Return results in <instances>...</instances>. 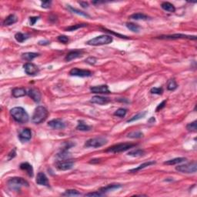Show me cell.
<instances>
[{
  "mask_svg": "<svg viewBox=\"0 0 197 197\" xmlns=\"http://www.w3.org/2000/svg\"><path fill=\"white\" fill-rule=\"evenodd\" d=\"M10 114L13 119L19 123L23 124L29 121V115L27 112L22 107H14L10 110Z\"/></svg>",
  "mask_w": 197,
  "mask_h": 197,
  "instance_id": "cell-1",
  "label": "cell"
},
{
  "mask_svg": "<svg viewBox=\"0 0 197 197\" xmlns=\"http://www.w3.org/2000/svg\"><path fill=\"white\" fill-rule=\"evenodd\" d=\"M48 116V110L46 107L39 106L35 109L32 116V121L36 124H40L46 120Z\"/></svg>",
  "mask_w": 197,
  "mask_h": 197,
  "instance_id": "cell-2",
  "label": "cell"
},
{
  "mask_svg": "<svg viewBox=\"0 0 197 197\" xmlns=\"http://www.w3.org/2000/svg\"><path fill=\"white\" fill-rule=\"evenodd\" d=\"M7 185L10 190L19 191L21 187L22 186H26V187L29 186V183L26 179H24L23 178H21V177H13V178H10L8 180Z\"/></svg>",
  "mask_w": 197,
  "mask_h": 197,
  "instance_id": "cell-3",
  "label": "cell"
},
{
  "mask_svg": "<svg viewBox=\"0 0 197 197\" xmlns=\"http://www.w3.org/2000/svg\"><path fill=\"white\" fill-rule=\"evenodd\" d=\"M113 42V37L109 35H102L99 36H96L95 38L91 39L90 40L86 42L89 46H102V45H107Z\"/></svg>",
  "mask_w": 197,
  "mask_h": 197,
  "instance_id": "cell-4",
  "label": "cell"
},
{
  "mask_svg": "<svg viewBox=\"0 0 197 197\" xmlns=\"http://www.w3.org/2000/svg\"><path fill=\"white\" fill-rule=\"evenodd\" d=\"M136 146V144L133 143H128V142H124V143H119V144L114 145L111 147L108 148L106 150V153H122L125 152L126 150H129L132 149L133 147Z\"/></svg>",
  "mask_w": 197,
  "mask_h": 197,
  "instance_id": "cell-5",
  "label": "cell"
},
{
  "mask_svg": "<svg viewBox=\"0 0 197 197\" xmlns=\"http://www.w3.org/2000/svg\"><path fill=\"white\" fill-rule=\"evenodd\" d=\"M197 170V164L196 162H192L190 163H186L184 165H179L176 167V170L183 173H195Z\"/></svg>",
  "mask_w": 197,
  "mask_h": 197,
  "instance_id": "cell-6",
  "label": "cell"
},
{
  "mask_svg": "<svg viewBox=\"0 0 197 197\" xmlns=\"http://www.w3.org/2000/svg\"><path fill=\"white\" fill-rule=\"evenodd\" d=\"M107 143V139L104 137H96L87 140L85 143V146L87 148H98L104 146Z\"/></svg>",
  "mask_w": 197,
  "mask_h": 197,
  "instance_id": "cell-7",
  "label": "cell"
},
{
  "mask_svg": "<svg viewBox=\"0 0 197 197\" xmlns=\"http://www.w3.org/2000/svg\"><path fill=\"white\" fill-rule=\"evenodd\" d=\"M74 166V162L71 159H62L56 163V166L59 170L60 171H66L70 170Z\"/></svg>",
  "mask_w": 197,
  "mask_h": 197,
  "instance_id": "cell-8",
  "label": "cell"
},
{
  "mask_svg": "<svg viewBox=\"0 0 197 197\" xmlns=\"http://www.w3.org/2000/svg\"><path fill=\"white\" fill-rule=\"evenodd\" d=\"M92 72L90 70H80L78 68H73L70 71V75L73 76H79V77H90L92 76Z\"/></svg>",
  "mask_w": 197,
  "mask_h": 197,
  "instance_id": "cell-9",
  "label": "cell"
},
{
  "mask_svg": "<svg viewBox=\"0 0 197 197\" xmlns=\"http://www.w3.org/2000/svg\"><path fill=\"white\" fill-rule=\"evenodd\" d=\"M158 39H196V36H188L184 35V34H173V35L168 36H161L158 37Z\"/></svg>",
  "mask_w": 197,
  "mask_h": 197,
  "instance_id": "cell-10",
  "label": "cell"
},
{
  "mask_svg": "<svg viewBox=\"0 0 197 197\" xmlns=\"http://www.w3.org/2000/svg\"><path fill=\"white\" fill-rule=\"evenodd\" d=\"M24 70L26 72V74L29 76H35L39 72L38 66L35 64L32 63V62H27L23 66Z\"/></svg>",
  "mask_w": 197,
  "mask_h": 197,
  "instance_id": "cell-11",
  "label": "cell"
},
{
  "mask_svg": "<svg viewBox=\"0 0 197 197\" xmlns=\"http://www.w3.org/2000/svg\"><path fill=\"white\" fill-rule=\"evenodd\" d=\"M32 138V132L31 130L26 128L21 130L20 133H19V139L22 142H26L29 141Z\"/></svg>",
  "mask_w": 197,
  "mask_h": 197,
  "instance_id": "cell-12",
  "label": "cell"
},
{
  "mask_svg": "<svg viewBox=\"0 0 197 197\" xmlns=\"http://www.w3.org/2000/svg\"><path fill=\"white\" fill-rule=\"evenodd\" d=\"M48 126L55 130H63L66 127V123L60 119H54L49 121Z\"/></svg>",
  "mask_w": 197,
  "mask_h": 197,
  "instance_id": "cell-13",
  "label": "cell"
},
{
  "mask_svg": "<svg viewBox=\"0 0 197 197\" xmlns=\"http://www.w3.org/2000/svg\"><path fill=\"white\" fill-rule=\"evenodd\" d=\"M90 91L96 94H108L110 93V90L106 85H101V86H93L90 88Z\"/></svg>",
  "mask_w": 197,
  "mask_h": 197,
  "instance_id": "cell-14",
  "label": "cell"
},
{
  "mask_svg": "<svg viewBox=\"0 0 197 197\" xmlns=\"http://www.w3.org/2000/svg\"><path fill=\"white\" fill-rule=\"evenodd\" d=\"M28 95L30 98L33 99V101H35L36 102H39L41 101V98H42V96H41V93L39 92V90L35 89V88H32L30 90L28 91Z\"/></svg>",
  "mask_w": 197,
  "mask_h": 197,
  "instance_id": "cell-15",
  "label": "cell"
},
{
  "mask_svg": "<svg viewBox=\"0 0 197 197\" xmlns=\"http://www.w3.org/2000/svg\"><path fill=\"white\" fill-rule=\"evenodd\" d=\"M82 54H83V51H82V50H73V51L70 52V53L66 55V58H65V60H66V62H70V61L73 60V59H76L81 57Z\"/></svg>",
  "mask_w": 197,
  "mask_h": 197,
  "instance_id": "cell-16",
  "label": "cell"
},
{
  "mask_svg": "<svg viewBox=\"0 0 197 197\" xmlns=\"http://www.w3.org/2000/svg\"><path fill=\"white\" fill-rule=\"evenodd\" d=\"M90 102L95 103V104L106 105L110 102V98L108 97L100 96H95L91 98Z\"/></svg>",
  "mask_w": 197,
  "mask_h": 197,
  "instance_id": "cell-17",
  "label": "cell"
},
{
  "mask_svg": "<svg viewBox=\"0 0 197 197\" xmlns=\"http://www.w3.org/2000/svg\"><path fill=\"white\" fill-rule=\"evenodd\" d=\"M36 183L38 185H40V186H49V180H48L47 176H46V174L40 172L37 174L36 177Z\"/></svg>",
  "mask_w": 197,
  "mask_h": 197,
  "instance_id": "cell-18",
  "label": "cell"
},
{
  "mask_svg": "<svg viewBox=\"0 0 197 197\" xmlns=\"http://www.w3.org/2000/svg\"><path fill=\"white\" fill-rule=\"evenodd\" d=\"M27 93L28 92H26V89L23 87L14 88L12 90V94H13V96L15 98H19V97L25 96Z\"/></svg>",
  "mask_w": 197,
  "mask_h": 197,
  "instance_id": "cell-19",
  "label": "cell"
},
{
  "mask_svg": "<svg viewBox=\"0 0 197 197\" xmlns=\"http://www.w3.org/2000/svg\"><path fill=\"white\" fill-rule=\"evenodd\" d=\"M20 169L23 171H26V173L29 175V176L33 177V168L32 165H30L29 162H22L20 164Z\"/></svg>",
  "mask_w": 197,
  "mask_h": 197,
  "instance_id": "cell-20",
  "label": "cell"
},
{
  "mask_svg": "<svg viewBox=\"0 0 197 197\" xmlns=\"http://www.w3.org/2000/svg\"><path fill=\"white\" fill-rule=\"evenodd\" d=\"M17 21H18V19H17V17L14 14L9 15V16H7L5 19V20L3 22V25L6 26H11L13 24L16 23Z\"/></svg>",
  "mask_w": 197,
  "mask_h": 197,
  "instance_id": "cell-21",
  "label": "cell"
},
{
  "mask_svg": "<svg viewBox=\"0 0 197 197\" xmlns=\"http://www.w3.org/2000/svg\"><path fill=\"white\" fill-rule=\"evenodd\" d=\"M154 164H156V162H153V161H149V162L142 163V164H141L140 166H139L138 167H136V168L132 169V170H129V173H136V172L139 171V170H142V169L146 168L147 166H152V165H154Z\"/></svg>",
  "mask_w": 197,
  "mask_h": 197,
  "instance_id": "cell-22",
  "label": "cell"
},
{
  "mask_svg": "<svg viewBox=\"0 0 197 197\" xmlns=\"http://www.w3.org/2000/svg\"><path fill=\"white\" fill-rule=\"evenodd\" d=\"M121 185L120 184H110L108 185V186H105V187H102L99 190V191H101L102 193H105L106 192H110V191H113V190H118V189L121 188Z\"/></svg>",
  "mask_w": 197,
  "mask_h": 197,
  "instance_id": "cell-23",
  "label": "cell"
},
{
  "mask_svg": "<svg viewBox=\"0 0 197 197\" xmlns=\"http://www.w3.org/2000/svg\"><path fill=\"white\" fill-rule=\"evenodd\" d=\"M161 7H162V9H163V10H165V11L166 12H170V13H174V12L176 11L175 6L172 3L168 2H162V3L161 4Z\"/></svg>",
  "mask_w": 197,
  "mask_h": 197,
  "instance_id": "cell-24",
  "label": "cell"
},
{
  "mask_svg": "<svg viewBox=\"0 0 197 197\" xmlns=\"http://www.w3.org/2000/svg\"><path fill=\"white\" fill-rule=\"evenodd\" d=\"M186 160V158H184V157H179V158H175V159L166 161V162H164V164L169 165V166H173V165L179 164V163H181V162H185Z\"/></svg>",
  "mask_w": 197,
  "mask_h": 197,
  "instance_id": "cell-25",
  "label": "cell"
},
{
  "mask_svg": "<svg viewBox=\"0 0 197 197\" xmlns=\"http://www.w3.org/2000/svg\"><path fill=\"white\" fill-rule=\"evenodd\" d=\"M39 56V53H26L22 55V59L26 61H32Z\"/></svg>",
  "mask_w": 197,
  "mask_h": 197,
  "instance_id": "cell-26",
  "label": "cell"
},
{
  "mask_svg": "<svg viewBox=\"0 0 197 197\" xmlns=\"http://www.w3.org/2000/svg\"><path fill=\"white\" fill-rule=\"evenodd\" d=\"M29 36L28 34H24L22 33H17L16 35H15V39L16 40L19 42H23L29 39Z\"/></svg>",
  "mask_w": 197,
  "mask_h": 197,
  "instance_id": "cell-27",
  "label": "cell"
},
{
  "mask_svg": "<svg viewBox=\"0 0 197 197\" xmlns=\"http://www.w3.org/2000/svg\"><path fill=\"white\" fill-rule=\"evenodd\" d=\"M130 18L135 20H146L148 19V16L143 13H134L130 16Z\"/></svg>",
  "mask_w": 197,
  "mask_h": 197,
  "instance_id": "cell-28",
  "label": "cell"
},
{
  "mask_svg": "<svg viewBox=\"0 0 197 197\" xmlns=\"http://www.w3.org/2000/svg\"><path fill=\"white\" fill-rule=\"evenodd\" d=\"M145 154V151L143 150H139V149H137V150H132V151H130L128 153V155L130 156L133 157H139L142 156Z\"/></svg>",
  "mask_w": 197,
  "mask_h": 197,
  "instance_id": "cell-29",
  "label": "cell"
},
{
  "mask_svg": "<svg viewBox=\"0 0 197 197\" xmlns=\"http://www.w3.org/2000/svg\"><path fill=\"white\" fill-rule=\"evenodd\" d=\"M177 87H178V85H177L176 82L174 79H172L168 81V83H167V90L169 91H174L175 90H176Z\"/></svg>",
  "mask_w": 197,
  "mask_h": 197,
  "instance_id": "cell-30",
  "label": "cell"
},
{
  "mask_svg": "<svg viewBox=\"0 0 197 197\" xmlns=\"http://www.w3.org/2000/svg\"><path fill=\"white\" fill-rule=\"evenodd\" d=\"M91 127L90 126H88L82 121H79V122L78 126H76V130H80V131H90Z\"/></svg>",
  "mask_w": 197,
  "mask_h": 197,
  "instance_id": "cell-31",
  "label": "cell"
},
{
  "mask_svg": "<svg viewBox=\"0 0 197 197\" xmlns=\"http://www.w3.org/2000/svg\"><path fill=\"white\" fill-rule=\"evenodd\" d=\"M68 9H70V10L72 12V13H76V14L79 15V16H82L87 17V18H90V16H89V15L87 14V13H84V12H82V11H80V10H79V9H76V8L72 7L71 6H68Z\"/></svg>",
  "mask_w": 197,
  "mask_h": 197,
  "instance_id": "cell-32",
  "label": "cell"
},
{
  "mask_svg": "<svg viewBox=\"0 0 197 197\" xmlns=\"http://www.w3.org/2000/svg\"><path fill=\"white\" fill-rule=\"evenodd\" d=\"M143 136V133L140 131H133L131 132L127 135V137L132 138V139H139Z\"/></svg>",
  "mask_w": 197,
  "mask_h": 197,
  "instance_id": "cell-33",
  "label": "cell"
},
{
  "mask_svg": "<svg viewBox=\"0 0 197 197\" xmlns=\"http://www.w3.org/2000/svg\"><path fill=\"white\" fill-rule=\"evenodd\" d=\"M126 27L130 29V31L133 32V33H139V29H140L138 25L133 23V22H128V23H126Z\"/></svg>",
  "mask_w": 197,
  "mask_h": 197,
  "instance_id": "cell-34",
  "label": "cell"
},
{
  "mask_svg": "<svg viewBox=\"0 0 197 197\" xmlns=\"http://www.w3.org/2000/svg\"><path fill=\"white\" fill-rule=\"evenodd\" d=\"M146 112H144V113H138V114H136V116H133L132 117L131 119H130L129 120H127V122H134V121H136V120H139V119H142V118H143V117L146 116Z\"/></svg>",
  "mask_w": 197,
  "mask_h": 197,
  "instance_id": "cell-35",
  "label": "cell"
},
{
  "mask_svg": "<svg viewBox=\"0 0 197 197\" xmlns=\"http://www.w3.org/2000/svg\"><path fill=\"white\" fill-rule=\"evenodd\" d=\"M126 113H127V110L126 109H123V108H119V110H117L114 113V116L118 117H120L122 118L126 115Z\"/></svg>",
  "mask_w": 197,
  "mask_h": 197,
  "instance_id": "cell-36",
  "label": "cell"
},
{
  "mask_svg": "<svg viewBox=\"0 0 197 197\" xmlns=\"http://www.w3.org/2000/svg\"><path fill=\"white\" fill-rule=\"evenodd\" d=\"M87 26V24H76V25H74V26H70V27L66 28V30L69 32H72V31H76V29H80V28L82 27H86Z\"/></svg>",
  "mask_w": 197,
  "mask_h": 197,
  "instance_id": "cell-37",
  "label": "cell"
},
{
  "mask_svg": "<svg viewBox=\"0 0 197 197\" xmlns=\"http://www.w3.org/2000/svg\"><path fill=\"white\" fill-rule=\"evenodd\" d=\"M63 195L70 196H80L81 193L76 190H68L64 193Z\"/></svg>",
  "mask_w": 197,
  "mask_h": 197,
  "instance_id": "cell-38",
  "label": "cell"
},
{
  "mask_svg": "<svg viewBox=\"0 0 197 197\" xmlns=\"http://www.w3.org/2000/svg\"><path fill=\"white\" fill-rule=\"evenodd\" d=\"M186 129L190 132H196V121L189 123L186 126Z\"/></svg>",
  "mask_w": 197,
  "mask_h": 197,
  "instance_id": "cell-39",
  "label": "cell"
},
{
  "mask_svg": "<svg viewBox=\"0 0 197 197\" xmlns=\"http://www.w3.org/2000/svg\"><path fill=\"white\" fill-rule=\"evenodd\" d=\"M162 92H163V90H162V88L160 87H154L150 90V93L152 94H156V95H161Z\"/></svg>",
  "mask_w": 197,
  "mask_h": 197,
  "instance_id": "cell-40",
  "label": "cell"
},
{
  "mask_svg": "<svg viewBox=\"0 0 197 197\" xmlns=\"http://www.w3.org/2000/svg\"><path fill=\"white\" fill-rule=\"evenodd\" d=\"M86 196H105V193H102L101 191H96V192H93V193H86Z\"/></svg>",
  "mask_w": 197,
  "mask_h": 197,
  "instance_id": "cell-41",
  "label": "cell"
},
{
  "mask_svg": "<svg viewBox=\"0 0 197 197\" xmlns=\"http://www.w3.org/2000/svg\"><path fill=\"white\" fill-rule=\"evenodd\" d=\"M58 41L62 42V43L66 44L69 42V38L66 36H58Z\"/></svg>",
  "mask_w": 197,
  "mask_h": 197,
  "instance_id": "cell-42",
  "label": "cell"
},
{
  "mask_svg": "<svg viewBox=\"0 0 197 197\" xmlns=\"http://www.w3.org/2000/svg\"><path fill=\"white\" fill-rule=\"evenodd\" d=\"M52 5V2L51 1H43L42 2V7L44 8V9H49L50 6Z\"/></svg>",
  "mask_w": 197,
  "mask_h": 197,
  "instance_id": "cell-43",
  "label": "cell"
},
{
  "mask_svg": "<svg viewBox=\"0 0 197 197\" xmlns=\"http://www.w3.org/2000/svg\"><path fill=\"white\" fill-rule=\"evenodd\" d=\"M39 16H33V17H30L29 18V22H30V25L31 26H34L36 24V22L39 20Z\"/></svg>",
  "mask_w": 197,
  "mask_h": 197,
  "instance_id": "cell-44",
  "label": "cell"
},
{
  "mask_svg": "<svg viewBox=\"0 0 197 197\" xmlns=\"http://www.w3.org/2000/svg\"><path fill=\"white\" fill-rule=\"evenodd\" d=\"M86 62L90 64V65H94L96 62V59L94 57H89L87 59H86Z\"/></svg>",
  "mask_w": 197,
  "mask_h": 197,
  "instance_id": "cell-45",
  "label": "cell"
},
{
  "mask_svg": "<svg viewBox=\"0 0 197 197\" xmlns=\"http://www.w3.org/2000/svg\"><path fill=\"white\" fill-rule=\"evenodd\" d=\"M166 100L162 101V102H161V103H159V104L158 105V106H157L156 109V111L159 112V110H162V108H164L165 106H166Z\"/></svg>",
  "mask_w": 197,
  "mask_h": 197,
  "instance_id": "cell-46",
  "label": "cell"
},
{
  "mask_svg": "<svg viewBox=\"0 0 197 197\" xmlns=\"http://www.w3.org/2000/svg\"><path fill=\"white\" fill-rule=\"evenodd\" d=\"M104 29V31H106V32H108V33H112V34H113V35H115V36H119V37H120V38H125V39H127V38H126V36H125L120 35V34H118V33H113V31H110V30H107V29Z\"/></svg>",
  "mask_w": 197,
  "mask_h": 197,
  "instance_id": "cell-47",
  "label": "cell"
},
{
  "mask_svg": "<svg viewBox=\"0 0 197 197\" xmlns=\"http://www.w3.org/2000/svg\"><path fill=\"white\" fill-rule=\"evenodd\" d=\"M16 150H13V151H12L11 153L9 154V155H8V157H9V160H10V159H12L13 158H14V157L16 156Z\"/></svg>",
  "mask_w": 197,
  "mask_h": 197,
  "instance_id": "cell-48",
  "label": "cell"
},
{
  "mask_svg": "<svg viewBox=\"0 0 197 197\" xmlns=\"http://www.w3.org/2000/svg\"><path fill=\"white\" fill-rule=\"evenodd\" d=\"M79 3L80 4L81 6H82L83 8H87L88 6H89V4H88V2H79Z\"/></svg>",
  "mask_w": 197,
  "mask_h": 197,
  "instance_id": "cell-49",
  "label": "cell"
},
{
  "mask_svg": "<svg viewBox=\"0 0 197 197\" xmlns=\"http://www.w3.org/2000/svg\"><path fill=\"white\" fill-rule=\"evenodd\" d=\"M49 43V41H39V45H48Z\"/></svg>",
  "mask_w": 197,
  "mask_h": 197,
  "instance_id": "cell-50",
  "label": "cell"
},
{
  "mask_svg": "<svg viewBox=\"0 0 197 197\" xmlns=\"http://www.w3.org/2000/svg\"><path fill=\"white\" fill-rule=\"evenodd\" d=\"M155 118H154V117H152V118H151V119H150V120H149V121H148V122H155Z\"/></svg>",
  "mask_w": 197,
  "mask_h": 197,
  "instance_id": "cell-51",
  "label": "cell"
}]
</instances>
